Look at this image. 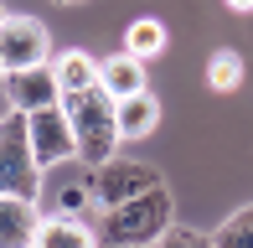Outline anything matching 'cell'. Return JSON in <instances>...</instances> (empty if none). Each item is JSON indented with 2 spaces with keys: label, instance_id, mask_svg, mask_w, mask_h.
I'll list each match as a JSON object with an SVG mask.
<instances>
[{
  "label": "cell",
  "instance_id": "obj_13",
  "mask_svg": "<svg viewBox=\"0 0 253 248\" xmlns=\"http://www.w3.org/2000/svg\"><path fill=\"white\" fill-rule=\"evenodd\" d=\"M57 83H62V93L98 88V62L88 57V52H62V57H57Z\"/></svg>",
  "mask_w": 253,
  "mask_h": 248
},
{
  "label": "cell",
  "instance_id": "obj_20",
  "mask_svg": "<svg viewBox=\"0 0 253 248\" xmlns=\"http://www.w3.org/2000/svg\"><path fill=\"white\" fill-rule=\"evenodd\" d=\"M0 26H5V5H0Z\"/></svg>",
  "mask_w": 253,
  "mask_h": 248
},
{
  "label": "cell",
  "instance_id": "obj_10",
  "mask_svg": "<svg viewBox=\"0 0 253 248\" xmlns=\"http://www.w3.org/2000/svg\"><path fill=\"white\" fill-rule=\"evenodd\" d=\"M98 88L114 98V104H119V98L145 93V62H140V57H129V52H119V57L98 62Z\"/></svg>",
  "mask_w": 253,
  "mask_h": 248
},
{
  "label": "cell",
  "instance_id": "obj_5",
  "mask_svg": "<svg viewBox=\"0 0 253 248\" xmlns=\"http://www.w3.org/2000/svg\"><path fill=\"white\" fill-rule=\"evenodd\" d=\"M150 186H160V171L145 165V161H103V165H93V207L98 212L119 207V202H134Z\"/></svg>",
  "mask_w": 253,
  "mask_h": 248
},
{
  "label": "cell",
  "instance_id": "obj_18",
  "mask_svg": "<svg viewBox=\"0 0 253 248\" xmlns=\"http://www.w3.org/2000/svg\"><path fill=\"white\" fill-rule=\"evenodd\" d=\"M227 10H253V0H222Z\"/></svg>",
  "mask_w": 253,
  "mask_h": 248
},
{
  "label": "cell",
  "instance_id": "obj_21",
  "mask_svg": "<svg viewBox=\"0 0 253 248\" xmlns=\"http://www.w3.org/2000/svg\"><path fill=\"white\" fill-rule=\"evenodd\" d=\"M52 5H73V0H52Z\"/></svg>",
  "mask_w": 253,
  "mask_h": 248
},
{
  "label": "cell",
  "instance_id": "obj_9",
  "mask_svg": "<svg viewBox=\"0 0 253 248\" xmlns=\"http://www.w3.org/2000/svg\"><path fill=\"white\" fill-rule=\"evenodd\" d=\"M42 207L21 197H0V248H37Z\"/></svg>",
  "mask_w": 253,
  "mask_h": 248
},
{
  "label": "cell",
  "instance_id": "obj_2",
  "mask_svg": "<svg viewBox=\"0 0 253 248\" xmlns=\"http://www.w3.org/2000/svg\"><path fill=\"white\" fill-rule=\"evenodd\" d=\"M62 114L78 134V161L103 165L119 150V119H114V98L103 88H83V93H62Z\"/></svg>",
  "mask_w": 253,
  "mask_h": 248
},
{
  "label": "cell",
  "instance_id": "obj_12",
  "mask_svg": "<svg viewBox=\"0 0 253 248\" xmlns=\"http://www.w3.org/2000/svg\"><path fill=\"white\" fill-rule=\"evenodd\" d=\"M37 248H98V233L83 217H42Z\"/></svg>",
  "mask_w": 253,
  "mask_h": 248
},
{
  "label": "cell",
  "instance_id": "obj_6",
  "mask_svg": "<svg viewBox=\"0 0 253 248\" xmlns=\"http://www.w3.org/2000/svg\"><path fill=\"white\" fill-rule=\"evenodd\" d=\"M26 124H31V155H37L42 171H52V165H62V161H78V134H73V124H67L62 104L26 114Z\"/></svg>",
  "mask_w": 253,
  "mask_h": 248
},
{
  "label": "cell",
  "instance_id": "obj_3",
  "mask_svg": "<svg viewBox=\"0 0 253 248\" xmlns=\"http://www.w3.org/2000/svg\"><path fill=\"white\" fill-rule=\"evenodd\" d=\"M42 165L31 155V124L26 114L10 109L0 119V197H21V202H37L42 197Z\"/></svg>",
  "mask_w": 253,
  "mask_h": 248
},
{
  "label": "cell",
  "instance_id": "obj_17",
  "mask_svg": "<svg viewBox=\"0 0 253 248\" xmlns=\"http://www.w3.org/2000/svg\"><path fill=\"white\" fill-rule=\"evenodd\" d=\"M150 248H212V233H197V228H181V222H170V228L160 233Z\"/></svg>",
  "mask_w": 253,
  "mask_h": 248
},
{
  "label": "cell",
  "instance_id": "obj_11",
  "mask_svg": "<svg viewBox=\"0 0 253 248\" xmlns=\"http://www.w3.org/2000/svg\"><path fill=\"white\" fill-rule=\"evenodd\" d=\"M114 119H119V140H145L160 124V98L150 88L134 93V98H119V104H114Z\"/></svg>",
  "mask_w": 253,
  "mask_h": 248
},
{
  "label": "cell",
  "instance_id": "obj_7",
  "mask_svg": "<svg viewBox=\"0 0 253 248\" xmlns=\"http://www.w3.org/2000/svg\"><path fill=\"white\" fill-rule=\"evenodd\" d=\"M0 52H5V73H21V67H42L52 52L47 26L37 16H5L0 26Z\"/></svg>",
  "mask_w": 253,
  "mask_h": 248
},
{
  "label": "cell",
  "instance_id": "obj_1",
  "mask_svg": "<svg viewBox=\"0 0 253 248\" xmlns=\"http://www.w3.org/2000/svg\"><path fill=\"white\" fill-rule=\"evenodd\" d=\"M170 191L166 181L150 186V191H140L134 202H119V207H109V212H98V243H109V248H150L160 233L170 228Z\"/></svg>",
  "mask_w": 253,
  "mask_h": 248
},
{
  "label": "cell",
  "instance_id": "obj_8",
  "mask_svg": "<svg viewBox=\"0 0 253 248\" xmlns=\"http://www.w3.org/2000/svg\"><path fill=\"white\" fill-rule=\"evenodd\" d=\"M5 98L16 114H37V109L62 104V83H57V67H21V73H5Z\"/></svg>",
  "mask_w": 253,
  "mask_h": 248
},
{
  "label": "cell",
  "instance_id": "obj_15",
  "mask_svg": "<svg viewBox=\"0 0 253 248\" xmlns=\"http://www.w3.org/2000/svg\"><path fill=\"white\" fill-rule=\"evenodd\" d=\"M212 248H253V202H248V207H238L233 217L212 233Z\"/></svg>",
  "mask_w": 253,
  "mask_h": 248
},
{
  "label": "cell",
  "instance_id": "obj_14",
  "mask_svg": "<svg viewBox=\"0 0 253 248\" xmlns=\"http://www.w3.org/2000/svg\"><path fill=\"white\" fill-rule=\"evenodd\" d=\"M124 52L129 57H155V52H166V26H160L155 16H145V21H134L129 31H124Z\"/></svg>",
  "mask_w": 253,
  "mask_h": 248
},
{
  "label": "cell",
  "instance_id": "obj_4",
  "mask_svg": "<svg viewBox=\"0 0 253 248\" xmlns=\"http://www.w3.org/2000/svg\"><path fill=\"white\" fill-rule=\"evenodd\" d=\"M37 207H47V217H88L93 207V165L83 161H62L42 176V197Z\"/></svg>",
  "mask_w": 253,
  "mask_h": 248
},
{
  "label": "cell",
  "instance_id": "obj_16",
  "mask_svg": "<svg viewBox=\"0 0 253 248\" xmlns=\"http://www.w3.org/2000/svg\"><path fill=\"white\" fill-rule=\"evenodd\" d=\"M207 83H212L217 93H233V88L243 83V57H238V52H217V57L207 62Z\"/></svg>",
  "mask_w": 253,
  "mask_h": 248
},
{
  "label": "cell",
  "instance_id": "obj_19",
  "mask_svg": "<svg viewBox=\"0 0 253 248\" xmlns=\"http://www.w3.org/2000/svg\"><path fill=\"white\" fill-rule=\"evenodd\" d=\"M0 78H5V52H0Z\"/></svg>",
  "mask_w": 253,
  "mask_h": 248
}]
</instances>
